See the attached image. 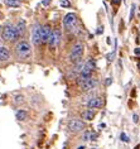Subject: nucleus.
<instances>
[{"instance_id":"1","label":"nucleus","mask_w":140,"mask_h":149,"mask_svg":"<svg viewBox=\"0 0 140 149\" xmlns=\"http://www.w3.org/2000/svg\"><path fill=\"white\" fill-rule=\"evenodd\" d=\"M18 37H19V33H18L17 28L13 27L10 24H6L4 28H3V32H1V38L5 40V42H13Z\"/></svg>"},{"instance_id":"2","label":"nucleus","mask_w":140,"mask_h":149,"mask_svg":"<svg viewBox=\"0 0 140 149\" xmlns=\"http://www.w3.org/2000/svg\"><path fill=\"white\" fill-rule=\"evenodd\" d=\"M15 53L18 54V57H20V58H28L29 56L32 54V47H30V44H29V42L21 40V42L18 43L15 47Z\"/></svg>"},{"instance_id":"3","label":"nucleus","mask_w":140,"mask_h":149,"mask_svg":"<svg viewBox=\"0 0 140 149\" xmlns=\"http://www.w3.org/2000/svg\"><path fill=\"white\" fill-rule=\"evenodd\" d=\"M83 44L82 43H76L75 46L72 47L71 53H69V59L73 63H78L81 62V58L83 56Z\"/></svg>"},{"instance_id":"4","label":"nucleus","mask_w":140,"mask_h":149,"mask_svg":"<svg viewBox=\"0 0 140 149\" xmlns=\"http://www.w3.org/2000/svg\"><path fill=\"white\" fill-rule=\"evenodd\" d=\"M76 23H77V18H76L75 13H68V14H66L64 15V18H63V27L67 29V31H72V29H75Z\"/></svg>"},{"instance_id":"5","label":"nucleus","mask_w":140,"mask_h":149,"mask_svg":"<svg viewBox=\"0 0 140 149\" xmlns=\"http://www.w3.org/2000/svg\"><path fill=\"white\" fill-rule=\"evenodd\" d=\"M32 42L35 44H40L42 43V27L39 24H35L33 27L32 31Z\"/></svg>"},{"instance_id":"6","label":"nucleus","mask_w":140,"mask_h":149,"mask_svg":"<svg viewBox=\"0 0 140 149\" xmlns=\"http://www.w3.org/2000/svg\"><path fill=\"white\" fill-rule=\"evenodd\" d=\"M85 123L81 121V120H77V119H71L68 121V129L73 133H77V132H81V130L85 129Z\"/></svg>"},{"instance_id":"7","label":"nucleus","mask_w":140,"mask_h":149,"mask_svg":"<svg viewBox=\"0 0 140 149\" xmlns=\"http://www.w3.org/2000/svg\"><path fill=\"white\" fill-rule=\"evenodd\" d=\"M60 40H61V31L60 29H56V31L52 32V36H51L49 38V46L52 49H54L58 44H60Z\"/></svg>"},{"instance_id":"8","label":"nucleus","mask_w":140,"mask_h":149,"mask_svg":"<svg viewBox=\"0 0 140 149\" xmlns=\"http://www.w3.org/2000/svg\"><path fill=\"white\" fill-rule=\"evenodd\" d=\"M52 28L49 24H46L42 27V43H47L49 42V38L52 36Z\"/></svg>"},{"instance_id":"9","label":"nucleus","mask_w":140,"mask_h":149,"mask_svg":"<svg viewBox=\"0 0 140 149\" xmlns=\"http://www.w3.org/2000/svg\"><path fill=\"white\" fill-rule=\"evenodd\" d=\"M96 85H97V81L91 77L90 80H87L86 82H83L82 85H81V90L82 91H91L92 88H95Z\"/></svg>"},{"instance_id":"10","label":"nucleus","mask_w":140,"mask_h":149,"mask_svg":"<svg viewBox=\"0 0 140 149\" xmlns=\"http://www.w3.org/2000/svg\"><path fill=\"white\" fill-rule=\"evenodd\" d=\"M102 104H104V101H102L101 97H94L87 101V106L90 109H98V107L102 106Z\"/></svg>"},{"instance_id":"11","label":"nucleus","mask_w":140,"mask_h":149,"mask_svg":"<svg viewBox=\"0 0 140 149\" xmlns=\"http://www.w3.org/2000/svg\"><path fill=\"white\" fill-rule=\"evenodd\" d=\"M10 59V52L6 47L0 46V62H5Z\"/></svg>"},{"instance_id":"12","label":"nucleus","mask_w":140,"mask_h":149,"mask_svg":"<svg viewBox=\"0 0 140 149\" xmlns=\"http://www.w3.org/2000/svg\"><path fill=\"white\" fill-rule=\"evenodd\" d=\"M96 138H97V134L95 132H92V130H86V132L83 133V135H82V139L85 141H87V140H96Z\"/></svg>"},{"instance_id":"13","label":"nucleus","mask_w":140,"mask_h":149,"mask_svg":"<svg viewBox=\"0 0 140 149\" xmlns=\"http://www.w3.org/2000/svg\"><path fill=\"white\" fill-rule=\"evenodd\" d=\"M94 118H95V113L92 110H85L82 113V119H85V120L91 121Z\"/></svg>"},{"instance_id":"14","label":"nucleus","mask_w":140,"mask_h":149,"mask_svg":"<svg viewBox=\"0 0 140 149\" xmlns=\"http://www.w3.org/2000/svg\"><path fill=\"white\" fill-rule=\"evenodd\" d=\"M4 1L10 8H19L21 4V0H4Z\"/></svg>"},{"instance_id":"15","label":"nucleus","mask_w":140,"mask_h":149,"mask_svg":"<svg viewBox=\"0 0 140 149\" xmlns=\"http://www.w3.org/2000/svg\"><path fill=\"white\" fill-rule=\"evenodd\" d=\"M27 111H24V110H18L17 111V114H15V118H17V120H19V121H24L25 119H27Z\"/></svg>"},{"instance_id":"16","label":"nucleus","mask_w":140,"mask_h":149,"mask_svg":"<svg viewBox=\"0 0 140 149\" xmlns=\"http://www.w3.org/2000/svg\"><path fill=\"white\" fill-rule=\"evenodd\" d=\"M85 68H87V70H90V71H94L95 68H96V63H95V59H88V61L85 63Z\"/></svg>"},{"instance_id":"17","label":"nucleus","mask_w":140,"mask_h":149,"mask_svg":"<svg viewBox=\"0 0 140 149\" xmlns=\"http://www.w3.org/2000/svg\"><path fill=\"white\" fill-rule=\"evenodd\" d=\"M17 31L18 33H19V36H21L24 33V29H25V23H24V20H19V23L17 24Z\"/></svg>"},{"instance_id":"18","label":"nucleus","mask_w":140,"mask_h":149,"mask_svg":"<svg viewBox=\"0 0 140 149\" xmlns=\"http://www.w3.org/2000/svg\"><path fill=\"white\" fill-rule=\"evenodd\" d=\"M60 4H61L62 8H69V6H71V3H69L68 0H61Z\"/></svg>"},{"instance_id":"19","label":"nucleus","mask_w":140,"mask_h":149,"mask_svg":"<svg viewBox=\"0 0 140 149\" xmlns=\"http://www.w3.org/2000/svg\"><path fill=\"white\" fill-rule=\"evenodd\" d=\"M14 101H15L17 104H21V102L24 101V100H23V96H21V95L15 96V97H14Z\"/></svg>"},{"instance_id":"20","label":"nucleus","mask_w":140,"mask_h":149,"mask_svg":"<svg viewBox=\"0 0 140 149\" xmlns=\"http://www.w3.org/2000/svg\"><path fill=\"white\" fill-rule=\"evenodd\" d=\"M121 140H123V141H125V143H128V141L129 140H130V139H129V136L126 135V134H125V133H123V134H121Z\"/></svg>"},{"instance_id":"21","label":"nucleus","mask_w":140,"mask_h":149,"mask_svg":"<svg viewBox=\"0 0 140 149\" xmlns=\"http://www.w3.org/2000/svg\"><path fill=\"white\" fill-rule=\"evenodd\" d=\"M111 4L112 5H120L121 4V0H111Z\"/></svg>"},{"instance_id":"22","label":"nucleus","mask_w":140,"mask_h":149,"mask_svg":"<svg viewBox=\"0 0 140 149\" xmlns=\"http://www.w3.org/2000/svg\"><path fill=\"white\" fill-rule=\"evenodd\" d=\"M134 12H135V5L131 6V12H130V20L132 19V17H134Z\"/></svg>"},{"instance_id":"23","label":"nucleus","mask_w":140,"mask_h":149,"mask_svg":"<svg viewBox=\"0 0 140 149\" xmlns=\"http://www.w3.org/2000/svg\"><path fill=\"white\" fill-rule=\"evenodd\" d=\"M112 58H114V53L107 54V61H109V62H111V61H112Z\"/></svg>"},{"instance_id":"24","label":"nucleus","mask_w":140,"mask_h":149,"mask_svg":"<svg viewBox=\"0 0 140 149\" xmlns=\"http://www.w3.org/2000/svg\"><path fill=\"white\" fill-rule=\"evenodd\" d=\"M134 53H135L136 56H140V47L135 48V49H134Z\"/></svg>"},{"instance_id":"25","label":"nucleus","mask_w":140,"mask_h":149,"mask_svg":"<svg viewBox=\"0 0 140 149\" xmlns=\"http://www.w3.org/2000/svg\"><path fill=\"white\" fill-rule=\"evenodd\" d=\"M139 121V116L136 114H134V123H138Z\"/></svg>"},{"instance_id":"26","label":"nucleus","mask_w":140,"mask_h":149,"mask_svg":"<svg viewBox=\"0 0 140 149\" xmlns=\"http://www.w3.org/2000/svg\"><path fill=\"white\" fill-rule=\"evenodd\" d=\"M49 1H51V0H44V1H43V4H49Z\"/></svg>"},{"instance_id":"27","label":"nucleus","mask_w":140,"mask_h":149,"mask_svg":"<svg viewBox=\"0 0 140 149\" xmlns=\"http://www.w3.org/2000/svg\"><path fill=\"white\" fill-rule=\"evenodd\" d=\"M111 84V79H109V80H106V85H110Z\"/></svg>"},{"instance_id":"28","label":"nucleus","mask_w":140,"mask_h":149,"mask_svg":"<svg viewBox=\"0 0 140 149\" xmlns=\"http://www.w3.org/2000/svg\"><path fill=\"white\" fill-rule=\"evenodd\" d=\"M138 68H139V70H140V62H139V63H138Z\"/></svg>"},{"instance_id":"29","label":"nucleus","mask_w":140,"mask_h":149,"mask_svg":"<svg viewBox=\"0 0 140 149\" xmlns=\"http://www.w3.org/2000/svg\"><path fill=\"white\" fill-rule=\"evenodd\" d=\"M1 18H3V14H1V13H0V19H1Z\"/></svg>"},{"instance_id":"30","label":"nucleus","mask_w":140,"mask_h":149,"mask_svg":"<svg viewBox=\"0 0 140 149\" xmlns=\"http://www.w3.org/2000/svg\"><path fill=\"white\" fill-rule=\"evenodd\" d=\"M78 149H85V147H80V148H78Z\"/></svg>"}]
</instances>
